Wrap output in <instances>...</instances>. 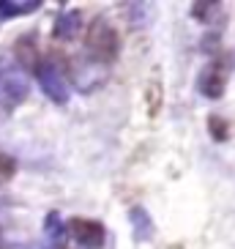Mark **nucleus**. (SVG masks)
Masks as SVG:
<instances>
[{
    "instance_id": "11",
    "label": "nucleus",
    "mask_w": 235,
    "mask_h": 249,
    "mask_svg": "<svg viewBox=\"0 0 235 249\" xmlns=\"http://www.w3.org/2000/svg\"><path fill=\"white\" fill-rule=\"evenodd\" d=\"M208 132H211V137L216 140V142H227L230 124L221 115H211V118H208Z\"/></svg>"
},
{
    "instance_id": "5",
    "label": "nucleus",
    "mask_w": 235,
    "mask_h": 249,
    "mask_svg": "<svg viewBox=\"0 0 235 249\" xmlns=\"http://www.w3.org/2000/svg\"><path fill=\"white\" fill-rule=\"evenodd\" d=\"M224 88H227V69L221 60H213L200 74V93L205 99H221Z\"/></svg>"
},
{
    "instance_id": "9",
    "label": "nucleus",
    "mask_w": 235,
    "mask_h": 249,
    "mask_svg": "<svg viewBox=\"0 0 235 249\" xmlns=\"http://www.w3.org/2000/svg\"><path fill=\"white\" fill-rule=\"evenodd\" d=\"M191 14H194V19H200V22H221L224 19V6L221 3H194L191 6Z\"/></svg>"
},
{
    "instance_id": "13",
    "label": "nucleus",
    "mask_w": 235,
    "mask_h": 249,
    "mask_svg": "<svg viewBox=\"0 0 235 249\" xmlns=\"http://www.w3.org/2000/svg\"><path fill=\"white\" fill-rule=\"evenodd\" d=\"M145 96H148V115H156L159 112V104H162V85L159 82H151Z\"/></svg>"
},
{
    "instance_id": "16",
    "label": "nucleus",
    "mask_w": 235,
    "mask_h": 249,
    "mask_svg": "<svg viewBox=\"0 0 235 249\" xmlns=\"http://www.w3.org/2000/svg\"><path fill=\"white\" fill-rule=\"evenodd\" d=\"M0 249H3V247H0Z\"/></svg>"
},
{
    "instance_id": "7",
    "label": "nucleus",
    "mask_w": 235,
    "mask_h": 249,
    "mask_svg": "<svg viewBox=\"0 0 235 249\" xmlns=\"http://www.w3.org/2000/svg\"><path fill=\"white\" fill-rule=\"evenodd\" d=\"M129 222H132V227H134V238H137V241H151V238H153L156 225H153V219H151L148 208L134 205L132 211H129Z\"/></svg>"
},
{
    "instance_id": "3",
    "label": "nucleus",
    "mask_w": 235,
    "mask_h": 249,
    "mask_svg": "<svg viewBox=\"0 0 235 249\" xmlns=\"http://www.w3.org/2000/svg\"><path fill=\"white\" fill-rule=\"evenodd\" d=\"M36 80L44 90V96L55 104H66L68 102V85H66V77L63 71L58 69V63L52 60H41V66L36 69Z\"/></svg>"
},
{
    "instance_id": "10",
    "label": "nucleus",
    "mask_w": 235,
    "mask_h": 249,
    "mask_svg": "<svg viewBox=\"0 0 235 249\" xmlns=\"http://www.w3.org/2000/svg\"><path fill=\"white\" fill-rule=\"evenodd\" d=\"M36 8H41V3H38V0H33V3L0 0V19H14V17H22V14H33Z\"/></svg>"
},
{
    "instance_id": "1",
    "label": "nucleus",
    "mask_w": 235,
    "mask_h": 249,
    "mask_svg": "<svg viewBox=\"0 0 235 249\" xmlns=\"http://www.w3.org/2000/svg\"><path fill=\"white\" fill-rule=\"evenodd\" d=\"M85 52L93 63H112L120 52V36L107 17H96L85 33Z\"/></svg>"
},
{
    "instance_id": "12",
    "label": "nucleus",
    "mask_w": 235,
    "mask_h": 249,
    "mask_svg": "<svg viewBox=\"0 0 235 249\" xmlns=\"http://www.w3.org/2000/svg\"><path fill=\"white\" fill-rule=\"evenodd\" d=\"M14 176H17V161L11 159L8 154L0 151V183H8Z\"/></svg>"
},
{
    "instance_id": "15",
    "label": "nucleus",
    "mask_w": 235,
    "mask_h": 249,
    "mask_svg": "<svg viewBox=\"0 0 235 249\" xmlns=\"http://www.w3.org/2000/svg\"><path fill=\"white\" fill-rule=\"evenodd\" d=\"M153 17V11H151V6H132V25H145V19H151Z\"/></svg>"
},
{
    "instance_id": "4",
    "label": "nucleus",
    "mask_w": 235,
    "mask_h": 249,
    "mask_svg": "<svg viewBox=\"0 0 235 249\" xmlns=\"http://www.w3.org/2000/svg\"><path fill=\"white\" fill-rule=\"evenodd\" d=\"M66 230H68V235H71L74 241L80 244V247H85V249L104 247V238H107V230H104L101 222L85 219V216H74V219L66 225Z\"/></svg>"
},
{
    "instance_id": "14",
    "label": "nucleus",
    "mask_w": 235,
    "mask_h": 249,
    "mask_svg": "<svg viewBox=\"0 0 235 249\" xmlns=\"http://www.w3.org/2000/svg\"><path fill=\"white\" fill-rule=\"evenodd\" d=\"M44 230H47V235H50V238H60V235H63V222H60V213L58 211L47 213Z\"/></svg>"
},
{
    "instance_id": "8",
    "label": "nucleus",
    "mask_w": 235,
    "mask_h": 249,
    "mask_svg": "<svg viewBox=\"0 0 235 249\" xmlns=\"http://www.w3.org/2000/svg\"><path fill=\"white\" fill-rule=\"evenodd\" d=\"M80 22H82V14L77 8H68L63 14L58 17L55 22V38H71L77 30H80Z\"/></svg>"
},
{
    "instance_id": "2",
    "label": "nucleus",
    "mask_w": 235,
    "mask_h": 249,
    "mask_svg": "<svg viewBox=\"0 0 235 249\" xmlns=\"http://www.w3.org/2000/svg\"><path fill=\"white\" fill-rule=\"evenodd\" d=\"M0 88L6 93V104L17 107L28 99V77L25 69L8 55H0Z\"/></svg>"
},
{
    "instance_id": "6",
    "label": "nucleus",
    "mask_w": 235,
    "mask_h": 249,
    "mask_svg": "<svg viewBox=\"0 0 235 249\" xmlns=\"http://www.w3.org/2000/svg\"><path fill=\"white\" fill-rule=\"evenodd\" d=\"M14 60L25 71H33L41 66V55H38V47H36V36H22L19 41L14 44Z\"/></svg>"
}]
</instances>
